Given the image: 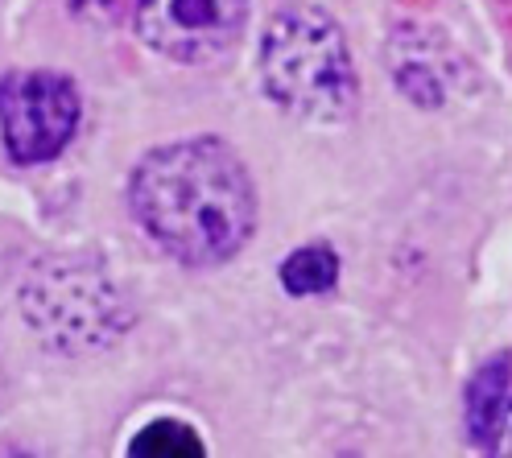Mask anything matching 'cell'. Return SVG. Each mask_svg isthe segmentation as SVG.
<instances>
[{
    "mask_svg": "<svg viewBox=\"0 0 512 458\" xmlns=\"http://www.w3.org/2000/svg\"><path fill=\"white\" fill-rule=\"evenodd\" d=\"M451 67H455V54L446 42H438V34H426L418 25L393 29L389 71L405 100H413L418 108H442L446 95H451V79H455Z\"/></svg>",
    "mask_w": 512,
    "mask_h": 458,
    "instance_id": "6",
    "label": "cell"
},
{
    "mask_svg": "<svg viewBox=\"0 0 512 458\" xmlns=\"http://www.w3.org/2000/svg\"><path fill=\"white\" fill-rule=\"evenodd\" d=\"M83 124V95L54 67H17L0 75V145L13 166H46L62 157Z\"/></svg>",
    "mask_w": 512,
    "mask_h": 458,
    "instance_id": "4",
    "label": "cell"
},
{
    "mask_svg": "<svg viewBox=\"0 0 512 458\" xmlns=\"http://www.w3.org/2000/svg\"><path fill=\"white\" fill-rule=\"evenodd\" d=\"M17 310L46 351L71 359L104 355L133 331V302L108 260L83 248L38 256L17 285Z\"/></svg>",
    "mask_w": 512,
    "mask_h": 458,
    "instance_id": "2",
    "label": "cell"
},
{
    "mask_svg": "<svg viewBox=\"0 0 512 458\" xmlns=\"http://www.w3.org/2000/svg\"><path fill=\"white\" fill-rule=\"evenodd\" d=\"M281 289L290 298H318V293H331L339 281V256L327 244H306L298 252H290L281 260Z\"/></svg>",
    "mask_w": 512,
    "mask_h": 458,
    "instance_id": "8",
    "label": "cell"
},
{
    "mask_svg": "<svg viewBox=\"0 0 512 458\" xmlns=\"http://www.w3.org/2000/svg\"><path fill=\"white\" fill-rule=\"evenodd\" d=\"M261 87L294 120L347 124L360 108V79L339 21L306 0L277 9L261 38Z\"/></svg>",
    "mask_w": 512,
    "mask_h": 458,
    "instance_id": "3",
    "label": "cell"
},
{
    "mask_svg": "<svg viewBox=\"0 0 512 458\" xmlns=\"http://www.w3.org/2000/svg\"><path fill=\"white\" fill-rule=\"evenodd\" d=\"M137 38L182 67H207L232 54L248 25V0H137Z\"/></svg>",
    "mask_w": 512,
    "mask_h": 458,
    "instance_id": "5",
    "label": "cell"
},
{
    "mask_svg": "<svg viewBox=\"0 0 512 458\" xmlns=\"http://www.w3.org/2000/svg\"><path fill=\"white\" fill-rule=\"evenodd\" d=\"M512 417V355H496L467 384V434L475 446L492 450Z\"/></svg>",
    "mask_w": 512,
    "mask_h": 458,
    "instance_id": "7",
    "label": "cell"
},
{
    "mask_svg": "<svg viewBox=\"0 0 512 458\" xmlns=\"http://www.w3.org/2000/svg\"><path fill=\"white\" fill-rule=\"evenodd\" d=\"M128 215L186 269H219L256 232V186L244 157L211 133L149 149L128 174Z\"/></svg>",
    "mask_w": 512,
    "mask_h": 458,
    "instance_id": "1",
    "label": "cell"
},
{
    "mask_svg": "<svg viewBox=\"0 0 512 458\" xmlns=\"http://www.w3.org/2000/svg\"><path fill=\"white\" fill-rule=\"evenodd\" d=\"M128 454H137V458H203L207 446L195 425H186L178 417H157L145 430H137V438L128 442Z\"/></svg>",
    "mask_w": 512,
    "mask_h": 458,
    "instance_id": "9",
    "label": "cell"
}]
</instances>
